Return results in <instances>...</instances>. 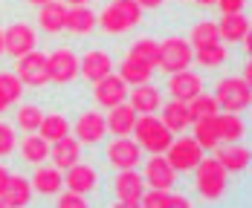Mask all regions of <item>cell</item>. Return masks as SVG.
<instances>
[{
  "instance_id": "obj_2",
  "label": "cell",
  "mask_w": 252,
  "mask_h": 208,
  "mask_svg": "<svg viewBox=\"0 0 252 208\" xmlns=\"http://www.w3.org/2000/svg\"><path fill=\"white\" fill-rule=\"evenodd\" d=\"M133 136H136V145L148 154H165V148L171 145L174 133L165 128L162 119H157L154 113H142L136 116V125H133Z\"/></svg>"
},
{
  "instance_id": "obj_36",
  "label": "cell",
  "mask_w": 252,
  "mask_h": 208,
  "mask_svg": "<svg viewBox=\"0 0 252 208\" xmlns=\"http://www.w3.org/2000/svg\"><path fill=\"white\" fill-rule=\"evenodd\" d=\"M0 96H3L9 104H18L21 102V96H24V84H21V78L15 76V73H9V70L0 73Z\"/></svg>"
},
{
  "instance_id": "obj_11",
  "label": "cell",
  "mask_w": 252,
  "mask_h": 208,
  "mask_svg": "<svg viewBox=\"0 0 252 208\" xmlns=\"http://www.w3.org/2000/svg\"><path fill=\"white\" fill-rule=\"evenodd\" d=\"M73 133H76V139L81 142V148H84V145L93 148V145L104 142V136H107V122H104V116H101L99 110H84L76 119V125H73Z\"/></svg>"
},
{
  "instance_id": "obj_49",
  "label": "cell",
  "mask_w": 252,
  "mask_h": 208,
  "mask_svg": "<svg viewBox=\"0 0 252 208\" xmlns=\"http://www.w3.org/2000/svg\"><path fill=\"white\" fill-rule=\"evenodd\" d=\"M180 3H183V0H180Z\"/></svg>"
},
{
  "instance_id": "obj_34",
  "label": "cell",
  "mask_w": 252,
  "mask_h": 208,
  "mask_svg": "<svg viewBox=\"0 0 252 208\" xmlns=\"http://www.w3.org/2000/svg\"><path fill=\"white\" fill-rule=\"evenodd\" d=\"M119 76H122V81L125 84H145V81H151L154 70L151 67H142V64H136V61H130V58H125L122 64H119Z\"/></svg>"
},
{
  "instance_id": "obj_28",
  "label": "cell",
  "mask_w": 252,
  "mask_h": 208,
  "mask_svg": "<svg viewBox=\"0 0 252 208\" xmlns=\"http://www.w3.org/2000/svg\"><path fill=\"white\" fill-rule=\"evenodd\" d=\"M218 32H220V38L229 41V44H235V41H241L244 35H250V18L244 15V12H232V15H220V24H218Z\"/></svg>"
},
{
  "instance_id": "obj_30",
  "label": "cell",
  "mask_w": 252,
  "mask_h": 208,
  "mask_svg": "<svg viewBox=\"0 0 252 208\" xmlns=\"http://www.w3.org/2000/svg\"><path fill=\"white\" fill-rule=\"evenodd\" d=\"M21 156L29 165H41L50 159V142L41 133H29L26 139H21Z\"/></svg>"
},
{
  "instance_id": "obj_29",
  "label": "cell",
  "mask_w": 252,
  "mask_h": 208,
  "mask_svg": "<svg viewBox=\"0 0 252 208\" xmlns=\"http://www.w3.org/2000/svg\"><path fill=\"white\" fill-rule=\"evenodd\" d=\"M162 122L171 133H183V130L191 125V116H189V104L180 102V99H171V102L162 107Z\"/></svg>"
},
{
  "instance_id": "obj_8",
  "label": "cell",
  "mask_w": 252,
  "mask_h": 208,
  "mask_svg": "<svg viewBox=\"0 0 252 208\" xmlns=\"http://www.w3.org/2000/svg\"><path fill=\"white\" fill-rule=\"evenodd\" d=\"M47 70H50L52 84H70L78 78V55L70 47H58L47 55Z\"/></svg>"
},
{
  "instance_id": "obj_17",
  "label": "cell",
  "mask_w": 252,
  "mask_h": 208,
  "mask_svg": "<svg viewBox=\"0 0 252 208\" xmlns=\"http://www.w3.org/2000/svg\"><path fill=\"white\" fill-rule=\"evenodd\" d=\"M203 90V78L197 73H189V70H177V73H168V93L180 99V102H189L194 99Z\"/></svg>"
},
{
  "instance_id": "obj_6",
  "label": "cell",
  "mask_w": 252,
  "mask_h": 208,
  "mask_svg": "<svg viewBox=\"0 0 252 208\" xmlns=\"http://www.w3.org/2000/svg\"><path fill=\"white\" fill-rule=\"evenodd\" d=\"M191 64V44L183 38H165L162 44H157V67L165 73L177 70H189Z\"/></svg>"
},
{
  "instance_id": "obj_46",
  "label": "cell",
  "mask_w": 252,
  "mask_h": 208,
  "mask_svg": "<svg viewBox=\"0 0 252 208\" xmlns=\"http://www.w3.org/2000/svg\"><path fill=\"white\" fill-rule=\"evenodd\" d=\"M9 107H12V104H9V102H6V99H3V96H0V113H6Z\"/></svg>"
},
{
  "instance_id": "obj_7",
  "label": "cell",
  "mask_w": 252,
  "mask_h": 208,
  "mask_svg": "<svg viewBox=\"0 0 252 208\" xmlns=\"http://www.w3.org/2000/svg\"><path fill=\"white\" fill-rule=\"evenodd\" d=\"M18 67H15V76L21 78L24 87H44L50 84V70H47V55L38 50L26 52L21 58H15Z\"/></svg>"
},
{
  "instance_id": "obj_4",
  "label": "cell",
  "mask_w": 252,
  "mask_h": 208,
  "mask_svg": "<svg viewBox=\"0 0 252 208\" xmlns=\"http://www.w3.org/2000/svg\"><path fill=\"white\" fill-rule=\"evenodd\" d=\"M215 102L220 110H229V113H241L252 104V90H250V81L244 78H220L215 84Z\"/></svg>"
},
{
  "instance_id": "obj_39",
  "label": "cell",
  "mask_w": 252,
  "mask_h": 208,
  "mask_svg": "<svg viewBox=\"0 0 252 208\" xmlns=\"http://www.w3.org/2000/svg\"><path fill=\"white\" fill-rule=\"evenodd\" d=\"M15 145H18L15 128H12V125H6V122H0V159L12 154V151H15Z\"/></svg>"
},
{
  "instance_id": "obj_31",
  "label": "cell",
  "mask_w": 252,
  "mask_h": 208,
  "mask_svg": "<svg viewBox=\"0 0 252 208\" xmlns=\"http://www.w3.org/2000/svg\"><path fill=\"white\" fill-rule=\"evenodd\" d=\"M194 142L200 145L203 151H215L220 145L218 139V125H215V116H203V119H194Z\"/></svg>"
},
{
  "instance_id": "obj_41",
  "label": "cell",
  "mask_w": 252,
  "mask_h": 208,
  "mask_svg": "<svg viewBox=\"0 0 252 208\" xmlns=\"http://www.w3.org/2000/svg\"><path fill=\"white\" fill-rule=\"evenodd\" d=\"M215 6L220 9V15H232V12H244L247 0H218Z\"/></svg>"
},
{
  "instance_id": "obj_21",
  "label": "cell",
  "mask_w": 252,
  "mask_h": 208,
  "mask_svg": "<svg viewBox=\"0 0 252 208\" xmlns=\"http://www.w3.org/2000/svg\"><path fill=\"white\" fill-rule=\"evenodd\" d=\"M50 159L55 168H61V171H67L73 162L81 159V142H78L76 136H61V139H55L50 148Z\"/></svg>"
},
{
  "instance_id": "obj_26",
  "label": "cell",
  "mask_w": 252,
  "mask_h": 208,
  "mask_svg": "<svg viewBox=\"0 0 252 208\" xmlns=\"http://www.w3.org/2000/svg\"><path fill=\"white\" fill-rule=\"evenodd\" d=\"M191 61H197V64L206 67V70H218V67H223V64L229 61V50L220 44V41L203 44V47H191Z\"/></svg>"
},
{
  "instance_id": "obj_19",
  "label": "cell",
  "mask_w": 252,
  "mask_h": 208,
  "mask_svg": "<svg viewBox=\"0 0 252 208\" xmlns=\"http://www.w3.org/2000/svg\"><path fill=\"white\" fill-rule=\"evenodd\" d=\"M215 159L226 168V174H238L250 165V148L241 142H226V145L215 148Z\"/></svg>"
},
{
  "instance_id": "obj_32",
  "label": "cell",
  "mask_w": 252,
  "mask_h": 208,
  "mask_svg": "<svg viewBox=\"0 0 252 208\" xmlns=\"http://www.w3.org/2000/svg\"><path fill=\"white\" fill-rule=\"evenodd\" d=\"M38 130H41V136H44L47 142H55V139H61V136L70 133V122H67L61 113H44Z\"/></svg>"
},
{
  "instance_id": "obj_12",
  "label": "cell",
  "mask_w": 252,
  "mask_h": 208,
  "mask_svg": "<svg viewBox=\"0 0 252 208\" xmlns=\"http://www.w3.org/2000/svg\"><path fill=\"white\" fill-rule=\"evenodd\" d=\"M93 99H96L99 107L110 110V107H116V104L127 102V84L122 81L119 73H107L104 78H99V81L93 84Z\"/></svg>"
},
{
  "instance_id": "obj_27",
  "label": "cell",
  "mask_w": 252,
  "mask_h": 208,
  "mask_svg": "<svg viewBox=\"0 0 252 208\" xmlns=\"http://www.w3.org/2000/svg\"><path fill=\"white\" fill-rule=\"evenodd\" d=\"M0 200H3V206H26L32 200V182L26 177H12L9 174L6 188L0 191Z\"/></svg>"
},
{
  "instance_id": "obj_43",
  "label": "cell",
  "mask_w": 252,
  "mask_h": 208,
  "mask_svg": "<svg viewBox=\"0 0 252 208\" xmlns=\"http://www.w3.org/2000/svg\"><path fill=\"white\" fill-rule=\"evenodd\" d=\"M6 182H9V171H6V168L0 165V191L6 188Z\"/></svg>"
},
{
  "instance_id": "obj_24",
  "label": "cell",
  "mask_w": 252,
  "mask_h": 208,
  "mask_svg": "<svg viewBox=\"0 0 252 208\" xmlns=\"http://www.w3.org/2000/svg\"><path fill=\"white\" fill-rule=\"evenodd\" d=\"M96 18L99 15L90 9V3L87 6H73V9H67V24H64V29L78 35V38H84V35H90L96 29Z\"/></svg>"
},
{
  "instance_id": "obj_47",
  "label": "cell",
  "mask_w": 252,
  "mask_h": 208,
  "mask_svg": "<svg viewBox=\"0 0 252 208\" xmlns=\"http://www.w3.org/2000/svg\"><path fill=\"white\" fill-rule=\"evenodd\" d=\"M29 6H44V3H50V0H26Z\"/></svg>"
},
{
  "instance_id": "obj_44",
  "label": "cell",
  "mask_w": 252,
  "mask_h": 208,
  "mask_svg": "<svg viewBox=\"0 0 252 208\" xmlns=\"http://www.w3.org/2000/svg\"><path fill=\"white\" fill-rule=\"evenodd\" d=\"M194 3H197V6H203V9H209V6H215L218 0H194Z\"/></svg>"
},
{
  "instance_id": "obj_20",
  "label": "cell",
  "mask_w": 252,
  "mask_h": 208,
  "mask_svg": "<svg viewBox=\"0 0 252 208\" xmlns=\"http://www.w3.org/2000/svg\"><path fill=\"white\" fill-rule=\"evenodd\" d=\"M32 191H38V194H44V197H52V194H58L61 191V185H64V171L61 168H55V165H35V174H32Z\"/></svg>"
},
{
  "instance_id": "obj_33",
  "label": "cell",
  "mask_w": 252,
  "mask_h": 208,
  "mask_svg": "<svg viewBox=\"0 0 252 208\" xmlns=\"http://www.w3.org/2000/svg\"><path fill=\"white\" fill-rule=\"evenodd\" d=\"M125 58L130 61H136V64H142V67H157V41L154 38H139V41H133V47L127 50Z\"/></svg>"
},
{
  "instance_id": "obj_48",
  "label": "cell",
  "mask_w": 252,
  "mask_h": 208,
  "mask_svg": "<svg viewBox=\"0 0 252 208\" xmlns=\"http://www.w3.org/2000/svg\"><path fill=\"white\" fill-rule=\"evenodd\" d=\"M0 55H3V32H0Z\"/></svg>"
},
{
  "instance_id": "obj_42",
  "label": "cell",
  "mask_w": 252,
  "mask_h": 208,
  "mask_svg": "<svg viewBox=\"0 0 252 208\" xmlns=\"http://www.w3.org/2000/svg\"><path fill=\"white\" fill-rule=\"evenodd\" d=\"M168 206H174V208H189L191 206V200H189V197H183V194H174V191H171V188H168Z\"/></svg>"
},
{
  "instance_id": "obj_3",
  "label": "cell",
  "mask_w": 252,
  "mask_h": 208,
  "mask_svg": "<svg viewBox=\"0 0 252 208\" xmlns=\"http://www.w3.org/2000/svg\"><path fill=\"white\" fill-rule=\"evenodd\" d=\"M194 185L203 200H220L226 194V168L215 156H203L194 165Z\"/></svg>"
},
{
  "instance_id": "obj_10",
  "label": "cell",
  "mask_w": 252,
  "mask_h": 208,
  "mask_svg": "<svg viewBox=\"0 0 252 208\" xmlns=\"http://www.w3.org/2000/svg\"><path fill=\"white\" fill-rule=\"evenodd\" d=\"M35 44H38V32L29 24H24V21L9 24L3 29V52H9L12 58H21L26 52H32Z\"/></svg>"
},
{
  "instance_id": "obj_16",
  "label": "cell",
  "mask_w": 252,
  "mask_h": 208,
  "mask_svg": "<svg viewBox=\"0 0 252 208\" xmlns=\"http://www.w3.org/2000/svg\"><path fill=\"white\" fill-rule=\"evenodd\" d=\"M64 182H67V188H73V191H78V194L90 197V194L99 188V171H96L93 165H84V162L78 159V162H73V165L67 168Z\"/></svg>"
},
{
  "instance_id": "obj_13",
  "label": "cell",
  "mask_w": 252,
  "mask_h": 208,
  "mask_svg": "<svg viewBox=\"0 0 252 208\" xmlns=\"http://www.w3.org/2000/svg\"><path fill=\"white\" fill-rule=\"evenodd\" d=\"M142 180L148 188H174L177 182V171L171 168V162L165 159V154H151V159L145 162V171H142Z\"/></svg>"
},
{
  "instance_id": "obj_14",
  "label": "cell",
  "mask_w": 252,
  "mask_h": 208,
  "mask_svg": "<svg viewBox=\"0 0 252 208\" xmlns=\"http://www.w3.org/2000/svg\"><path fill=\"white\" fill-rule=\"evenodd\" d=\"M113 191H116V200L122 206H139V197L145 191V180L136 168H125V171H119V177L113 182Z\"/></svg>"
},
{
  "instance_id": "obj_1",
  "label": "cell",
  "mask_w": 252,
  "mask_h": 208,
  "mask_svg": "<svg viewBox=\"0 0 252 208\" xmlns=\"http://www.w3.org/2000/svg\"><path fill=\"white\" fill-rule=\"evenodd\" d=\"M142 21V6L136 0H110L101 15L96 18V26H101L104 35H125Z\"/></svg>"
},
{
  "instance_id": "obj_5",
  "label": "cell",
  "mask_w": 252,
  "mask_h": 208,
  "mask_svg": "<svg viewBox=\"0 0 252 208\" xmlns=\"http://www.w3.org/2000/svg\"><path fill=\"white\" fill-rule=\"evenodd\" d=\"M165 159L171 162V168H174L177 174H189V171H194V165L203 159V148L194 142V136L177 133L174 139H171V145L165 148Z\"/></svg>"
},
{
  "instance_id": "obj_40",
  "label": "cell",
  "mask_w": 252,
  "mask_h": 208,
  "mask_svg": "<svg viewBox=\"0 0 252 208\" xmlns=\"http://www.w3.org/2000/svg\"><path fill=\"white\" fill-rule=\"evenodd\" d=\"M58 206L61 208H84L87 206V197L78 194V191H73V188H67V191L58 197Z\"/></svg>"
},
{
  "instance_id": "obj_15",
  "label": "cell",
  "mask_w": 252,
  "mask_h": 208,
  "mask_svg": "<svg viewBox=\"0 0 252 208\" xmlns=\"http://www.w3.org/2000/svg\"><path fill=\"white\" fill-rule=\"evenodd\" d=\"M107 73H113V58L104 50H87L78 58V76L90 84H96L99 78H104Z\"/></svg>"
},
{
  "instance_id": "obj_18",
  "label": "cell",
  "mask_w": 252,
  "mask_h": 208,
  "mask_svg": "<svg viewBox=\"0 0 252 208\" xmlns=\"http://www.w3.org/2000/svg\"><path fill=\"white\" fill-rule=\"evenodd\" d=\"M127 104L139 116L142 113H157L162 107V93H159V87H154L151 81H145V84H136L133 93H127Z\"/></svg>"
},
{
  "instance_id": "obj_38",
  "label": "cell",
  "mask_w": 252,
  "mask_h": 208,
  "mask_svg": "<svg viewBox=\"0 0 252 208\" xmlns=\"http://www.w3.org/2000/svg\"><path fill=\"white\" fill-rule=\"evenodd\" d=\"M41 107H35V104H21L18 107V116H15V122H18V128L26 130V133H35L38 125H41Z\"/></svg>"
},
{
  "instance_id": "obj_35",
  "label": "cell",
  "mask_w": 252,
  "mask_h": 208,
  "mask_svg": "<svg viewBox=\"0 0 252 208\" xmlns=\"http://www.w3.org/2000/svg\"><path fill=\"white\" fill-rule=\"evenodd\" d=\"M189 116H191V122L194 119H203V116H215L220 107H218V102H215V96H209V93H197L194 99H189Z\"/></svg>"
},
{
  "instance_id": "obj_25",
  "label": "cell",
  "mask_w": 252,
  "mask_h": 208,
  "mask_svg": "<svg viewBox=\"0 0 252 208\" xmlns=\"http://www.w3.org/2000/svg\"><path fill=\"white\" fill-rule=\"evenodd\" d=\"M215 125H218V139L220 142H241L247 136V125L238 113H229V110H218L215 113Z\"/></svg>"
},
{
  "instance_id": "obj_37",
  "label": "cell",
  "mask_w": 252,
  "mask_h": 208,
  "mask_svg": "<svg viewBox=\"0 0 252 208\" xmlns=\"http://www.w3.org/2000/svg\"><path fill=\"white\" fill-rule=\"evenodd\" d=\"M220 41V32H218V24L215 21H200V24L191 26V47H203V44H215Z\"/></svg>"
},
{
  "instance_id": "obj_45",
  "label": "cell",
  "mask_w": 252,
  "mask_h": 208,
  "mask_svg": "<svg viewBox=\"0 0 252 208\" xmlns=\"http://www.w3.org/2000/svg\"><path fill=\"white\" fill-rule=\"evenodd\" d=\"M64 3H70V6H87L90 0H64Z\"/></svg>"
},
{
  "instance_id": "obj_23",
  "label": "cell",
  "mask_w": 252,
  "mask_h": 208,
  "mask_svg": "<svg viewBox=\"0 0 252 208\" xmlns=\"http://www.w3.org/2000/svg\"><path fill=\"white\" fill-rule=\"evenodd\" d=\"M64 24H67V6L64 3H44V6H38V26L47 32V35H58V32H64Z\"/></svg>"
},
{
  "instance_id": "obj_22",
  "label": "cell",
  "mask_w": 252,
  "mask_h": 208,
  "mask_svg": "<svg viewBox=\"0 0 252 208\" xmlns=\"http://www.w3.org/2000/svg\"><path fill=\"white\" fill-rule=\"evenodd\" d=\"M136 116H139V113H136L127 102H122V104H116V107L107 110L104 122H107V130H110L113 136H130V133H133V125H136Z\"/></svg>"
},
{
  "instance_id": "obj_9",
  "label": "cell",
  "mask_w": 252,
  "mask_h": 208,
  "mask_svg": "<svg viewBox=\"0 0 252 208\" xmlns=\"http://www.w3.org/2000/svg\"><path fill=\"white\" fill-rule=\"evenodd\" d=\"M104 159L116 168V171H125V168H136L139 159H142V148L130 139V136H116L113 142L104 145Z\"/></svg>"
}]
</instances>
